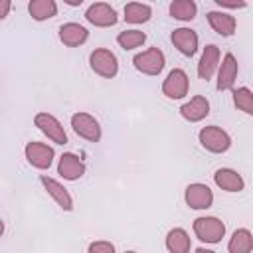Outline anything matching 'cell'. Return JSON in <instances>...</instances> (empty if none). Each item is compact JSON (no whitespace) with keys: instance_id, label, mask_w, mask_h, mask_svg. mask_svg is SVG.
<instances>
[{"instance_id":"9","label":"cell","mask_w":253,"mask_h":253,"mask_svg":"<svg viewBox=\"0 0 253 253\" xmlns=\"http://www.w3.org/2000/svg\"><path fill=\"white\" fill-rule=\"evenodd\" d=\"M188 87H190V81H188L186 71L184 69H172L162 83V93L168 99H182L188 95Z\"/></svg>"},{"instance_id":"13","label":"cell","mask_w":253,"mask_h":253,"mask_svg":"<svg viewBox=\"0 0 253 253\" xmlns=\"http://www.w3.org/2000/svg\"><path fill=\"white\" fill-rule=\"evenodd\" d=\"M57 174L63 178V180H79L83 174H85V164L83 160L73 154V152H63L59 156V164H57Z\"/></svg>"},{"instance_id":"31","label":"cell","mask_w":253,"mask_h":253,"mask_svg":"<svg viewBox=\"0 0 253 253\" xmlns=\"http://www.w3.org/2000/svg\"><path fill=\"white\" fill-rule=\"evenodd\" d=\"M194 253H215V251H211V249H206V247H198Z\"/></svg>"},{"instance_id":"1","label":"cell","mask_w":253,"mask_h":253,"mask_svg":"<svg viewBox=\"0 0 253 253\" xmlns=\"http://www.w3.org/2000/svg\"><path fill=\"white\" fill-rule=\"evenodd\" d=\"M200 138V144L208 150V152H213V154H221V152H227L229 146H231V136L217 125H210V126H204L198 134Z\"/></svg>"},{"instance_id":"27","label":"cell","mask_w":253,"mask_h":253,"mask_svg":"<svg viewBox=\"0 0 253 253\" xmlns=\"http://www.w3.org/2000/svg\"><path fill=\"white\" fill-rule=\"evenodd\" d=\"M87 253H115V245L111 241H93Z\"/></svg>"},{"instance_id":"8","label":"cell","mask_w":253,"mask_h":253,"mask_svg":"<svg viewBox=\"0 0 253 253\" xmlns=\"http://www.w3.org/2000/svg\"><path fill=\"white\" fill-rule=\"evenodd\" d=\"M34 123H36V126H38L49 140H53L55 144H65V142H67V134H65L61 123H59L53 115H49V113H38V115L34 117Z\"/></svg>"},{"instance_id":"29","label":"cell","mask_w":253,"mask_h":253,"mask_svg":"<svg viewBox=\"0 0 253 253\" xmlns=\"http://www.w3.org/2000/svg\"><path fill=\"white\" fill-rule=\"evenodd\" d=\"M8 8H10V2H8V0H2V2H0V18H6Z\"/></svg>"},{"instance_id":"11","label":"cell","mask_w":253,"mask_h":253,"mask_svg":"<svg viewBox=\"0 0 253 253\" xmlns=\"http://www.w3.org/2000/svg\"><path fill=\"white\" fill-rule=\"evenodd\" d=\"M170 42L186 57H192L198 51V34L192 28H176L170 34Z\"/></svg>"},{"instance_id":"21","label":"cell","mask_w":253,"mask_h":253,"mask_svg":"<svg viewBox=\"0 0 253 253\" xmlns=\"http://www.w3.org/2000/svg\"><path fill=\"white\" fill-rule=\"evenodd\" d=\"M227 251L229 253H251L253 251V235L249 229L239 227L233 231L229 243H227Z\"/></svg>"},{"instance_id":"23","label":"cell","mask_w":253,"mask_h":253,"mask_svg":"<svg viewBox=\"0 0 253 253\" xmlns=\"http://www.w3.org/2000/svg\"><path fill=\"white\" fill-rule=\"evenodd\" d=\"M170 10V16L180 20V22H190L196 18V12H198V6L194 0H174L170 2L168 6Z\"/></svg>"},{"instance_id":"3","label":"cell","mask_w":253,"mask_h":253,"mask_svg":"<svg viewBox=\"0 0 253 253\" xmlns=\"http://www.w3.org/2000/svg\"><path fill=\"white\" fill-rule=\"evenodd\" d=\"M194 233L200 241L206 243H219L225 235V223L213 215H204L194 219Z\"/></svg>"},{"instance_id":"5","label":"cell","mask_w":253,"mask_h":253,"mask_svg":"<svg viewBox=\"0 0 253 253\" xmlns=\"http://www.w3.org/2000/svg\"><path fill=\"white\" fill-rule=\"evenodd\" d=\"M71 126H73L77 136H81V138H85L89 142H99L101 140V125L89 113L71 115Z\"/></svg>"},{"instance_id":"26","label":"cell","mask_w":253,"mask_h":253,"mask_svg":"<svg viewBox=\"0 0 253 253\" xmlns=\"http://www.w3.org/2000/svg\"><path fill=\"white\" fill-rule=\"evenodd\" d=\"M233 103L239 111H243L245 115L253 117V91L247 87H237L233 89Z\"/></svg>"},{"instance_id":"16","label":"cell","mask_w":253,"mask_h":253,"mask_svg":"<svg viewBox=\"0 0 253 253\" xmlns=\"http://www.w3.org/2000/svg\"><path fill=\"white\" fill-rule=\"evenodd\" d=\"M180 115L190 123H198L210 115V101L204 95H196L180 107Z\"/></svg>"},{"instance_id":"2","label":"cell","mask_w":253,"mask_h":253,"mask_svg":"<svg viewBox=\"0 0 253 253\" xmlns=\"http://www.w3.org/2000/svg\"><path fill=\"white\" fill-rule=\"evenodd\" d=\"M89 65H91V69H93L97 75H101V77H105V79H113V77L119 73V59H117V55H115L111 49H107V47H97V49H93L91 55H89Z\"/></svg>"},{"instance_id":"12","label":"cell","mask_w":253,"mask_h":253,"mask_svg":"<svg viewBox=\"0 0 253 253\" xmlns=\"http://www.w3.org/2000/svg\"><path fill=\"white\" fill-rule=\"evenodd\" d=\"M237 71H239V65H237L235 55H233V53H225L223 59H221V65L217 67V85H215L217 91L233 89Z\"/></svg>"},{"instance_id":"15","label":"cell","mask_w":253,"mask_h":253,"mask_svg":"<svg viewBox=\"0 0 253 253\" xmlns=\"http://www.w3.org/2000/svg\"><path fill=\"white\" fill-rule=\"evenodd\" d=\"M89 38V32L85 26L77 24V22H67V24H61L59 26V40L63 45L67 47H77V45H83Z\"/></svg>"},{"instance_id":"19","label":"cell","mask_w":253,"mask_h":253,"mask_svg":"<svg viewBox=\"0 0 253 253\" xmlns=\"http://www.w3.org/2000/svg\"><path fill=\"white\" fill-rule=\"evenodd\" d=\"M213 182H215L217 188H221L225 192H241L243 186H245L241 174L237 170H231V168H219V170H215Z\"/></svg>"},{"instance_id":"6","label":"cell","mask_w":253,"mask_h":253,"mask_svg":"<svg viewBox=\"0 0 253 253\" xmlns=\"http://www.w3.org/2000/svg\"><path fill=\"white\" fill-rule=\"evenodd\" d=\"M85 20L97 28H109V26H115L119 16L115 12V8L107 2H95L87 8L85 12Z\"/></svg>"},{"instance_id":"7","label":"cell","mask_w":253,"mask_h":253,"mask_svg":"<svg viewBox=\"0 0 253 253\" xmlns=\"http://www.w3.org/2000/svg\"><path fill=\"white\" fill-rule=\"evenodd\" d=\"M24 152H26L28 162L34 168H40V170H47L51 166V162H53V156H55V152H53L51 146H47L43 142H38V140L28 142L26 148H24Z\"/></svg>"},{"instance_id":"20","label":"cell","mask_w":253,"mask_h":253,"mask_svg":"<svg viewBox=\"0 0 253 253\" xmlns=\"http://www.w3.org/2000/svg\"><path fill=\"white\" fill-rule=\"evenodd\" d=\"M190 247H192V239H190L186 229L174 227V229L168 231V235H166V249L170 253H190Z\"/></svg>"},{"instance_id":"28","label":"cell","mask_w":253,"mask_h":253,"mask_svg":"<svg viewBox=\"0 0 253 253\" xmlns=\"http://www.w3.org/2000/svg\"><path fill=\"white\" fill-rule=\"evenodd\" d=\"M215 4H217L219 8H229V10H235V8H245V6H247L243 0H239V2H229V0H215Z\"/></svg>"},{"instance_id":"32","label":"cell","mask_w":253,"mask_h":253,"mask_svg":"<svg viewBox=\"0 0 253 253\" xmlns=\"http://www.w3.org/2000/svg\"><path fill=\"white\" fill-rule=\"evenodd\" d=\"M125 253H136V251H125Z\"/></svg>"},{"instance_id":"25","label":"cell","mask_w":253,"mask_h":253,"mask_svg":"<svg viewBox=\"0 0 253 253\" xmlns=\"http://www.w3.org/2000/svg\"><path fill=\"white\" fill-rule=\"evenodd\" d=\"M146 42V34L140 32V30H125L117 36V43L123 47V49H134V47H140L142 43Z\"/></svg>"},{"instance_id":"10","label":"cell","mask_w":253,"mask_h":253,"mask_svg":"<svg viewBox=\"0 0 253 253\" xmlns=\"http://www.w3.org/2000/svg\"><path fill=\"white\" fill-rule=\"evenodd\" d=\"M184 200L192 210H208L213 204V192L206 184H190L184 192Z\"/></svg>"},{"instance_id":"22","label":"cell","mask_w":253,"mask_h":253,"mask_svg":"<svg viewBox=\"0 0 253 253\" xmlns=\"http://www.w3.org/2000/svg\"><path fill=\"white\" fill-rule=\"evenodd\" d=\"M28 12L34 20L43 22V20H49L57 14V4L53 0H32L28 4Z\"/></svg>"},{"instance_id":"24","label":"cell","mask_w":253,"mask_h":253,"mask_svg":"<svg viewBox=\"0 0 253 253\" xmlns=\"http://www.w3.org/2000/svg\"><path fill=\"white\" fill-rule=\"evenodd\" d=\"M152 16V10L148 4H140V2H128L125 6V20L128 24H144L148 22Z\"/></svg>"},{"instance_id":"18","label":"cell","mask_w":253,"mask_h":253,"mask_svg":"<svg viewBox=\"0 0 253 253\" xmlns=\"http://www.w3.org/2000/svg\"><path fill=\"white\" fill-rule=\"evenodd\" d=\"M208 22L211 26V30L223 38H229L235 34V28H237V22L231 14L227 12H217V10H211L208 12Z\"/></svg>"},{"instance_id":"14","label":"cell","mask_w":253,"mask_h":253,"mask_svg":"<svg viewBox=\"0 0 253 253\" xmlns=\"http://www.w3.org/2000/svg\"><path fill=\"white\" fill-rule=\"evenodd\" d=\"M40 182H42V186L45 188V192L55 200V204H57L61 210H65V211H71V210H73V198L69 196V192H67L57 180H53V178L42 174V176H40Z\"/></svg>"},{"instance_id":"30","label":"cell","mask_w":253,"mask_h":253,"mask_svg":"<svg viewBox=\"0 0 253 253\" xmlns=\"http://www.w3.org/2000/svg\"><path fill=\"white\" fill-rule=\"evenodd\" d=\"M81 2L83 0H65V4H69V6H81Z\"/></svg>"},{"instance_id":"17","label":"cell","mask_w":253,"mask_h":253,"mask_svg":"<svg viewBox=\"0 0 253 253\" xmlns=\"http://www.w3.org/2000/svg\"><path fill=\"white\" fill-rule=\"evenodd\" d=\"M217 63H219V47L213 45V43L206 45L204 51H202L200 63H198V75H200L202 79H206V81L211 79L213 73H215L217 67H219Z\"/></svg>"},{"instance_id":"4","label":"cell","mask_w":253,"mask_h":253,"mask_svg":"<svg viewBox=\"0 0 253 253\" xmlns=\"http://www.w3.org/2000/svg\"><path fill=\"white\" fill-rule=\"evenodd\" d=\"M132 65L144 75H158L166 65V57L160 47H148L132 57Z\"/></svg>"}]
</instances>
